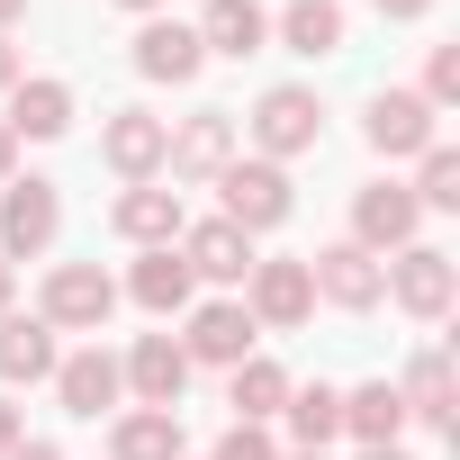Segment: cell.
I'll return each mask as SVG.
<instances>
[{"instance_id": "obj_1", "label": "cell", "mask_w": 460, "mask_h": 460, "mask_svg": "<svg viewBox=\"0 0 460 460\" xmlns=\"http://www.w3.org/2000/svg\"><path fill=\"white\" fill-rule=\"evenodd\" d=\"M55 334H100L109 316H118V280L100 271V262H55L46 271V307H37Z\"/></svg>"}, {"instance_id": "obj_2", "label": "cell", "mask_w": 460, "mask_h": 460, "mask_svg": "<svg viewBox=\"0 0 460 460\" xmlns=\"http://www.w3.org/2000/svg\"><path fill=\"white\" fill-rule=\"evenodd\" d=\"M217 190H226V226H235V235H271V226H289V208H298L280 163H226Z\"/></svg>"}, {"instance_id": "obj_3", "label": "cell", "mask_w": 460, "mask_h": 460, "mask_svg": "<svg viewBox=\"0 0 460 460\" xmlns=\"http://www.w3.org/2000/svg\"><path fill=\"white\" fill-rule=\"evenodd\" d=\"M325 136V109H316V91H298V82H271L262 100H253V145H262V163H289V154H307Z\"/></svg>"}, {"instance_id": "obj_4", "label": "cell", "mask_w": 460, "mask_h": 460, "mask_svg": "<svg viewBox=\"0 0 460 460\" xmlns=\"http://www.w3.org/2000/svg\"><path fill=\"white\" fill-rule=\"evenodd\" d=\"M361 136H370V154L406 163V154H433V145H442V109H433L424 91H379L370 118H361Z\"/></svg>"}, {"instance_id": "obj_5", "label": "cell", "mask_w": 460, "mask_h": 460, "mask_svg": "<svg viewBox=\"0 0 460 460\" xmlns=\"http://www.w3.org/2000/svg\"><path fill=\"white\" fill-rule=\"evenodd\" d=\"M307 280H316V298L343 307V316H370V307L388 298V262L361 253V244H325V253L307 262Z\"/></svg>"}, {"instance_id": "obj_6", "label": "cell", "mask_w": 460, "mask_h": 460, "mask_svg": "<svg viewBox=\"0 0 460 460\" xmlns=\"http://www.w3.org/2000/svg\"><path fill=\"white\" fill-rule=\"evenodd\" d=\"M64 235V199L55 181H10V199H0V262H28Z\"/></svg>"}, {"instance_id": "obj_7", "label": "cell", "mask_w": 460, "mask_h": 460, "mask_svg": "<svg viewBox=\"0 0 460 460\" xmlns=\"http://www.w3.org/2000/svg\"><path fill=\"white\" fill-rule=\"evenodd\" d=\"M388 298L406 307V316H451V298H460V271H451V253L442 244H406L397 262H388Z\"/></svg>"}, {"instance_id": "obj_8", "label": "cell", "mask_w": 460, "mask_h": 460, "mask_svg": "<svg viewBox=\"0 0 460 460\" xmlns=\"http://www.w3.org/2000/svg\"><path fill=\"white\" fill-rule=\"evenodd\" d=\"M253 343H262V325H253L235 298H208V307H190V334H181L190 370H199V361H208V370H235V361H253Z\"/></svg>"}, {"instance_id": "obj_9", "label": "cell", "mask_w": 460, "mask_h": 460, "mask_svg": "<svg viewBox=\"0 0 460 460\" xmlns=\"http://www.w3.org/2000/svg\"><path fill=\"white\" fill-rule=\"evenodd\" d=\"M415 226H424V208H415L406 181H370V190L352 199V244H361V253H406Z\"/></svg>"}, {"instance_id": "obj_10", "label": "cell", "mask_w": 460, "mask_h": 460, "mask_svg": "<svg viewBox=\"0 0 460 460\" xmlns=\"http://www.w3.org/2000/svg\"><path fill=\"white\" fill-rule=\"evenodd\" d=\"M163 163H172V181H217L226 163H235V118H226V109L181 118V127H172V145H163Z\"/></svg>"}, {"instance_id": "obj_11", "label": "cell", "mask_w": 460, "mask_h": 460, "mask_svg": "<svg viewBox=\"0 0 460 460\" xmlns=\"http://www.w3.org/2000/svg\"><path fill=\"white\" fill-rule=\"evenodd\" d=\"M163 145H172V127H163L154 109H118V118L100 127V154H109L118 181H154V172H163Z\"/></svg>"}, {"instance_id": "obj_12", "label": "cell", "mask_w": 460, "mask_h": 460, "mask_svg": "<svg viewBox=\"0 0 460 460\" xmlns=\"http://www.w3.org/2000/svg\"><path fill=\"white\" fill-rule=\"evenodd\" d=\"M244 280H253V298H244L253 325H307V316H316V280H307V262H253Z\"/></svg>"}, {"instance_id": "obj_13", "label": "cell", "mask_w": 460, "mask_h": 460, "mask_svg": "<svg viewBox=\"0 0 460 460\" xmlns=\"http://www.w3.org/2000/svg\"><path fill=\"white\" fill-rule=\"evenodd\" d=\"M109 226H118L127 244H145V253H154V244H181V226H190V217H181V190L127 181V190H118V208H109Z\"/></svg>"}, {"instance_id": "obj_14", "label": "cell", "mask_w": 460, "mask_h": 460, "mask_svg": "<svg viewBox=\"0 0 460 460\" xmlns=\"http://www.w3.org/2000/svg\"><path fill=\"white\" fill-rule=\"evenodd\" d=\"M172 253L190 262V280H244V271H253V235H235L226 217L181 226V244H172Z\"/></svg>"}, {"instance_id": "obj_15", "label": "cell", "mask_w": 460, "mask_h": 460, "mask_svg": "<svg viewBox=\"0 0 460 460\" xmlns=\"http://www.w3.org/2000/svg\"><path fill=\"white\" fill-rule=\"evenodd\" d=\"M199 64H208L199 28H181V19H145L136 28V73L145 82H199Z\"/></svg>"}, {"instance_id": "obj_16", "label": "cell", "mask_w": 460, "mask_h": 460, "mask_svg": "<svg viewBox=\"0 0 460 460\" xmlns=\"http://www.w3.org/2000/svg\"><path fill=\"white\" fill-rule=\"evenodd\" d=\"M118 370H127V388H136L145 406H181V388H190V352H181V334H145Z\"/></svg>"}, {"instance_id": "obj_17", "label": "cell", "mask_w": 460, "mask_h": 460, "mask_svg": "<svg viewBox=\"0 0 460 460\" xmlns=\"http://www.w3.org/2000/svg\"><path fill=\"white\" fill-rule=\"evenodd\" d=\"M118 388H127V370H118L100 343L73 352V361H55V397H64V415H91V424H100V415L118 406Z\"/></svg>"}, {"instance_id": "obj_18", "label": "cell", "mask_w": 460, "mask_h": 460, "mask_svg": "<svg viewBox=\"0 0 460 460\" xmlns=\"http://www.w3.org/2000/svg\"><path fill=\"white\" fill-rule=\"evenodd\" d=\"M109 460H190L181 451V406H136L109 424Z\"/></svg>"}, {"instance_id": "obj_19", "label": "cell", "mask_w": 460, "mask_h": 460, "mask_svg": "<svg viewBox=\"0 0 460 460\" xmlns=\"http://www.w3.org/2000/svg\"><path fill=\"white\" fill-rule=\"evenodd\" d=\"M262 37H271V10L262 0H208V19H199V46L208 55H262Z\"/></svg>"}, {"instance_id": "obj_20", "label": "cell", "mask_w": 460, "mask_h": 460, "mask_svg": "<svg viewBox=\"0 0 460 460\" xmlns=\"http://www.w3.org/2000/svg\"><path fill=\"white\" fill-rule=\"evenodd\" d=\"M388 388H397V406H406L415 424L451 433V352H415V361H406V379H388Z\"/></svg>"}, {"instance_id": "obj_21", "label": "cell", "mask_w": 460, "mask_h": 460, "mask_svg": "<svg viewBox=\"0 0 460 460\" xmlns=\"http://www.w3.org/2000/svg\"><path fill=\"white\" fill-rule=\"evenodd\" d=\"M0 379H10V388H19V379H28V388L55 379V325H46V316H0Z\"/></svg>"}, {"instance_id": "obj_22", "label": "cell", "mask_w": 460, "mask_h": 460, "mask_svg": "<svg viewBox=\"0 0 460 460\" xmlns=\"http://www.w3.org/2000/svg\"><path fill=\"white\" fill-rule=\"evenodd\" d=\"M226 406H235V424H271L280 406H289V370L280 361H235V370H226Z\"/></svg>"}, {"instance_id": "obj_23", "label": "cell", "mask_w": 460, "mask_h": 460, "mask_svg": "<svg viewBox=\"0 0 460 460\" xmlns=\"http://www.w3.org/2000/svg\"><path fill=\"white\" fill-rule=\"evenodd\" d=\"M190 289H199V280H190V262H181L172 244H154V253L136 262V280H127V298H136L145 316H181V307H190Z\"/></svg>"}, {"instance_id": "obj_24", "label": "cell", "mask_w": 460, "mask_h": 460, "mask_svg": "<svg viewBox=\"0 0 460 460\" xmlns=\"http://www.w3.org/2000/svg\"><path fill=\"white\" fill-rule=\"evenodd\" d=\"M0 127H10V136H64L73 127V82H19L10 91V118H0Z\"/></svg>"}, {"instance_id": "obj_25", "label": "cell", "mask_w": 460, "mask_h": 460, "mask_svg": "<svg viewBox=\"0 0 460 460\" xmlns=\"http://www.w3.org/2000/svg\"><path fill=\"white\" fill-rule=\"evenodd\" d=\"M343 433L370 451V442H397L406 433V406H397V388L388 379H370V388H343Z\"/></svg>"}, {"instance_id": "obj_26", "label": "cell", "mask_w": 460, "mask_h": 460, "mask_svg": "<svg viewBox=\"0 0 460 460\" xmlns=\"http://www.w3.org/2000/svg\"><path fill=\"white\" fill-rule=\"evenodd\" d=\"M280 415H289L298 451H325V442L343 433V388H325V379H316V388H289V406H280Z\"/></svg>"}, {"instance_id": "obj_27", "label": "cell", "mask_w": 460, "mask_h": 460, "mask_svg": "<svg viewBox=\"0 0 460 460\" xmlns=\"http://www.w3.org/2000/svg\"><path fill=\"white\" fill-rule=\"evenodd\" d=\"M280 37H289V55H334L343 46V10H334V0H289Z\"/></svg>"}, {"instance_id": "obj_28", "label": "cell", "mask_w": 460, "mask_h": 460, "mask_svg": "<svg viewBox=\"0 0 460 460\" xmlns=\"http://www.w3.org/2000/svg\"><path fill=\"white\" fill-rule=\"evenodd\" d=\"M424 172H415V208H460V154L451 145H433V154H415Z\"/></svg>"}, {"instance_id": "obj_29", "label": "cell", "mask_w": 460, "mask_h": 460, "mask_svg": "<svg viewBox=\"0 0 460 460\" xmlns=\"http://www.w3.org/2000/svg\"><path fill=\"white\" fill-rule=\"evenodd\" d=\"M208 460H280V442H271L262 424H226V442H217Z\"/></svg>"}, {"instance_id": "obj_30", "label": "cell", "mask_w": 460, "mask_h": 460, "mask_svg": "<svg viewBox=\"0 0 460 460\" xmlns=\"http://www.w3.org/2000/svg\"><path fill=\"white\" fill-rule=\"evenodd\" d=\"M424 100H433V109L460 100V46H433V64H424Z\"/></svg>"}, {"instance_id": "obj_31", "label": "cell", "mask_w": 460, "mask_h": 460, "mask_svg": "<svg viewBox=\"0 0 460 460\" xmlns=\"http://www.w3.org/2000/svg\"><path fill=\"white\" fill-rule=\"evenodd\" d=\"M19 442H28V415H19V406H10V397H0V460H10V451H19Z\"/></svg>"}, {"instance_id": "obj_32", "label": "cell", "mask_w": 460, "mask_h": 460, "mask_svg": "<svg viewBox=\"0 0 460 460\" xmlns=\"http://www.w3.org/2000/svg\"><path fill=\"white\" fill-rule=\"evenodd\" d=\"M10 172H19V136L0 127V190H10Z\"/></svg>"}, {"instance_id": "obj_33", "label": "cell", "mask_w": 460, "mask_h": 460, "mask_svg": "<svg viewBox=\"0 0 460 460\" xmlns=\"http://www.w3.org/2000/svg\"><path fill=\"white\" fill-rule=\"evenodd\" d=\"M433 0H379V19H424Z\"/></svg>"}, {"instance_id": "obj_34", "label": "cell", "mask_w": 460, "mask_h": 460, "mask_svg": "<svg viewBox=\"0 0 460 460\" xmlns=\"http://www.w3.org/2000/svg\"><path fill=\"white\" fill-rule=\"evenodd\" d=\"M0 91H19V46L0 37Z\"/></svg>"}, {"instance_id": "obj_35", "label": "cell", "mask_w": 460, "mask_h": 460, "mask_svg": "<svg viewBox=\"0 0 460 460\" xmlns=\"http://www.w3.org/2000/svg\"><path fill=\"white\" fill-rule=\"evenodd\" d=\"M10 460H64V451H55V442H19Z\"/></svg>"}, {"instance_id": "obj_36", "label": "cell", "mask_w": 460, "mask_h": 460, "mask_svg": "<svg viewBox=\"0 0 460 460\" xmlns=\"http://www.w3.org/2000/svg\"><path fill=\"white\" fill-rule=\"evenodd\" d=\"M10 289H19V262H0V316H10Z\"/></svg>"}, {"instance_id": "obj_37", "label": "cell", "mask_w": 460, "mask_h": 460, "mask_svg": "<svg viewBox=\"0 0 460 460\" xmlns=\"http://www.w3.org/2000/svg\"><path fill=\"white\" fill-rule=\"evenodd\" d=\"M10 19H28V0H0V37H10Z\"/></svg>"}, {"instance_id": "obj_38", "label": "cell", "mask_w": 460, "mask_h": 460, "mask_svg": "<svg viewBox=\"0 0 460 460\" xmlns=\"http://www.w3.org/2000/svg\"><path fill=\"white\" fill-rule=\"evenodd\" d=\"M361 460H406V451H397V442H370V451H361Z\"/></svg>"}, {"instance_id": "obj_39", "label": "cell", "mask_w": 460, "mask_h": 460, "mask_svg": "<svg viewBox=\"0 0 460 460\" xmlns=\"http://www.w3.org/2000/svg\"><path fill=\"white\" fill-rule=\"evenodd\" d=\"M118 10H145V19H163V0H118Z\"/></svg>"}, {"instance_id": "obj_40", "label": "cell", "mask_w": 460, "mask_h": 460, "mask_svg": "<svg viewBox=\"0 0 460 460\" xmlns=\"http://www.w3.org/2000/svg\"><path fill=\"white\" fill-rule=\"evenodd\" d=\"M289 460H325V451H289Z\"/></svg>"}]
</instances>
